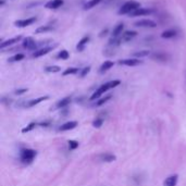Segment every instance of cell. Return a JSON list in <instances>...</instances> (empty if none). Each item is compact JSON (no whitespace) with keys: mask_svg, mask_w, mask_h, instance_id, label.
Wrapping results in <instances>:
<instances>
[{"mask_svg":"<svg viewBox=\"0 0 186 186\" xmlns=\"http://www.w3.org/2000/svg\"><path fill=\"white\" fill-rule=\"evenodd\" d=\"M54 29V26L51 24H47V25H44V26L38 27L37 29L35 31L36 34H44V33H47V32H50Z\"/></svg>","mask_w":186,"mask_h":186,"instance_id":"44dd1931","label":"cell"},{"mask_svg":"<svg viewBox=\"0 0 186 186\" xmlns=\"http://www.w3.org/2000/svg\"><path fill=\"white\" fill-rule=\"evenodd\" d=\"M79 147V143L76 141H69V148L70 150H75Z\"/></svg>","mask_w":186,"mask_h":186,"instance_id":"d6a6232c","label":"cell"},{"mask_svg":"<svg viewBox=\"0 0 186 186\" xmlns=\"http://www.w3.org/2000/svg\"><path fill=\"white\" fill-rule=\"evenodd\" d=\"M176 36V32L174 29H168V31H164L163 33L161 34L162 38H173Z\"/></svg>","mask_w":186,"mask_h":186,"instance_id":"cb8c5ba5","label":"cell"},{"mask_svg":"<svg viewBox=\"0 0 186 186\" xmlns=\"http://www.w3.org/2000/svg\"><path fill=\"white\" fill-rule=\"evenodd\" d=\"M37 126V124H36L35 122H31L28 124V125L26 126V127H24V128H22V133H28V132H31V131H33L34 128Z\"/></svg>","mask_w":186,"mask_h":186,"instance_id":"f1b7e54d","label":"cell"},{"mask_svg":"<svg viewBox=\"0 0 186 186\" xmlns=\"http://www.w3.org/2000/svg\"><path fill=\"white\" fill-rule=\"evenodd\" d=\"M45 71L48 73H58L61 71V68L58 65H49V66H46Z\"/></svg>","mask_w":186,"mask_h":186,"instance_id":"d4e9b609","label":"cell"},{"mask_svg":"<svg viewBox=\"0 0 186 186\" xmlns=\"http://www.w3.org/2000/svg\"><path fill=\"white\" fill-rule=\"evenodd\" d=\"M36 22V18H29V19H24V20H18L14 22V25L18 27H26L32 25L33 23Z\"/></svg>","mask_w":186,"mask_h":186,"instance_id":"ba28073f","label":"cell"},{"mask_svg":"<svg viewBox=\"0 0 186 186\" xmlns=\"http://www.w3.org/2000/svg\"><path fill=\"white\" fill-rule=\"evenodd\" d=\"M152 13L151 9H147V8H138L136 10H134L133 12L130 13V17L132 18H136V17H143V15H149Z\"/></svg>","mask_w":186,"mask_h":186,"instance_id":"8992f818","label":"cell"},{"mask_svg":"<svg viewBox=\"0 0 186 186\" xmlns=\"http://www.w3.org/2000/svg\"><path fill=\"white\" fill-rule=\"evenodd\" d=\"M99 160H101L103 162H112L116 159V156L111 155V153H102V155H99Z\"/></svg>","mask_w":186,"mask_h":186,"instance_id":"d6986e66","label":"cell"},{"mask_svg":"<svg viewBox=\"0 0 186 186\" xmlns=\"http://www.w3.org/2000/svg\"><path fill=\"white\" fill-rule=\"evenodd\" d=\"M136 35H137L136 32H134V31H126L125 33H123L122 36H121V43H122V41H128V40L133 39V38H134Z\"/></svg>","mask_w":186,"mask_h":186,"instance_id":"ac0fdd59","label":"cell"},{"mask_svg":"<svg viewBox=\"0 0 186 186\" xmlns=\"http://www.w3.org/2000/svg\"><path fill=\"white\" fill-rule=\"evenodd\" d=\"M76 73H79V69L77 68H69V69H66L63 73H62V75H63V76H66V75L76 74Z\"/></svg>","mask_w":186,"mask_h":186,"instance_id":"4316f807","label":"cell"},{"mask_svg":"<svg viewBox=\"0 0 186 186\" xmlns=\"http://www.w3.org/2000/svg\"><path fill=\"white\" fill-rule=\"evenodd\" d=\"M24 54H15V56H13L12 58H10L9 59V61L10 62H17V61H21V60H23L24 59Z\"/></svg>","mask_w":186,"mask_h":186,"instance_id":"f546056e","label":"cell"},{"mask_svg":"<svg viewBox=\"0 0 186 186\" xmlns=\"http://www.w3.org/2000/svg\"><path fill=\"white\" fill-rule=\"evenodd\" d=\"M27 91V88H20V89H17V90L14 91L15 95H23V94H25Z\"/></svg>","mask_w":186,"mask_h":186,"instance_id":"e575fe53","label":"cell"},{"mask_svg":"<svg viewBox=\"0 0 186 186\" xmlns=\"http://www.w3.org/2000/svg\"><path fill=\"white\" fill-rule=\"evenodd\" d=\"M36 156H37V151L31 148H23L20 151V159L25 164L32 163L33 160L36 158Z\"/></svg>","mask_w":186,"mask_h":186,"instance_id":"7a4b0ae2","label":"cell"},{"mask_svg":"<svg viewBox=\"0 0 186 186\" xmlns=\"http://www.w3.org/2000/svg\"><path fill=\"white\" fill-rule=\"evenodd\" d=\"M178 174H174V175H170L169 178H167L163 182V186H176L178 184Z\"/></svg>","mask_w":186,"mask_h":186,"instance_id":"7c38bea8","label":"cell"},{"mask_svg":"<svg viewBox=\"0 0 186 186\" xmlns=\"http://www.w3.org/2000/svg\"><path fill=\"white\" fill-rule=\"evenodd\" d=\"M111 97H112L111 95H108V96H106V97L101 98V99H98V100H97V102H96V106H97V107H99V106L105 105L106 102H108L110 99H111Z\"/></svg>","mask_w":186,"mask_h":186,"instance_id":"83f0119b","label":"cell"},{"mask_svg":"<svg viewBox=\"0 0 186 186\" xmlns=\"http://www.w3.org/2000/svg\"><path fill=\"white\" fill-rule=\"evenodd\" d=\"M89 71H90V66H85L84 69L81 71V77H84V76H86L87 74L89 73Z\"/></svg>","mask_w":186,"mask_h":186,"instance_id":"836d02e7","label":"cell"},{"mask_svg":"<svg viewBox=\"0 0 186 186\" xmlns=\"http://www.w3.org/2000/svg\"><path fill=\"white\" fill-rule=\"evenodd\" d=\"M150 54L149 50H141V51L134 52V57L135 58H143V57H147Z\"/></svg>","mask_w":186,"mask_h":186,"instance_id":"484cf974","label":"cell"},{"mask_svg":"<svg viewBox=\"0 0 186 186\" xmlns=\"http://www.w3.org/2000/svg\"><path fill=\"white\" fill-rule=\"evenodd\" d=\"M151 58L156 61L165 62V61L169 60V54H164V52H155V54H151Z\"/></svg>","mask_w":186,"mask_h":186,"instance_id":"4fadbf2b","label":"cell"},{"mask_svg":"<svg viewBox=\"0 0 186 186\" xmlns=\"http://www.w3.org/2000/svg\"><path fill=\"white\" fill-rule=\"evenodd\" d=\"M101 0H89L86 3L84 4V10H89V9H93L94 7L97 6Z\"/></svg>","mask_w":186,"mask_h":186,"instance_id":"603a6c76","label":"cell"},{"mask_svg":"<svg viewBox=\"0 0 186 186\" xmlns=\"http://www.w3.org/2000/svg\"><path fill=\"white\" fill-rule=\"evenodd\" d=\"M134 26L137 27H149V28H153V27L157 26V23L153 22L152 20H139L137 22L134 23Z\"/></svg>","mask_w":186,"mask_h":186,"instance_id":"277c9868","label":"cell"},{"mask_svg":"<svg viewBox=\"0 0 186 186\" xmlns=\"http://www.w3.org/2000/svg\"><path fill=\"white\" fill-rule=\"evenodd\" d=\"M56 47H57V45L49 46V47L40 48V49H38V50H35V52L32 54V57H33V58H39V57H43V56H45V54H49V52L51 51L54 48H56Z\"/></svg>","mask_w":186,"mask_h":186,"instance_id":"5b68a950","label":"cell"},{"mask_svg":"<svg viewBox=\"0 0 186 186\" xmlns=\"http://www.w3.org/2000/svg\"><path fill=\"white\" fill-rule=\"evenodd\" d=\"M119 63L122 64V65H126V66H135V65L141 64L142 61L136 58H131V59H123V60H120Z\"/></svg>","mask_w":186,"mask_h":186,"instance_id":"9c48e42d","label":"cell"},{"mask_svg":"<svg viewBox=\"0 0 186 186\" xmlns=\"http://www.w3.org/2000/svg\"><path fill=\"white\" fill-rule=\"evenodd\" d=\"M113 65H114V63H113L112 61H105V62H103V63L101 64V66H100L99 73H105V72H107V71L110 70V69H111Z\"/></svg>","mask_w":186,"mask_h":186,"instance_id":"ffe728a7","label":"cell"},{"mask_svg":"<svg viewBox=\"0 0 186 186\" xmlns=\"http://www.w3.org/2000/svg\"><path fill=\"white\" fill-rule=\"evenodd\" d=\"M89 39H90V37H89V36H85V37H83L82 39L79 41V44H77L76 49L79 50V51H83V50H84V48H85V45L88 43Z\"/></svg>","mask_w":186,"mask_h":186,"instance_id":"7402d4cb","label":"cell"},{"mask_svg":"<svg viewBox=\"0 0 186 186\" xmlns=\"http://www.w3.org/2000/svg\"><path fill=\"white\" fill-rule=\"evenodd\" d=\"M123 28H124V25L123 23H120V24H118L116 27L113 28V31H112V34H111V38H120L121 36H122V32H123Z\"/></svg>","mask_w":186,"mask_h":186,"instance_id":"30bf717a","label":"cell"},{"mask_svg":"<svg viewBox=\"0 0 186 186\" xmlns=\"http://www.w3.org/2000/svg\"><path fill=\"white\" fill-rule=\"evenodd\" d=\"M103 124V119L102 118H97L96 120H94V122H93V126L94 127H96V128H99L100 126H101Z\"/></svg>","mask_w":186,"mask_h":186,"instance_id":"4dcf8cb0","label":"cell"},{"mask_svg":"<svg viewBox=\"0 0 186 186\" xmlns=\"http://www.w3.org/2000/svg\"><path fill=\"white\" fill-rule=\"evenodd\" d=\"M21 38H22L21 36H17V37H13V38H10V39L2 41L1 45H0V48H1V49H4L6 47H9V46H11V45H14L15 43H19L21 40Z\"/></svg>","mask_w":186,"mask_h":186,"instance_id":"5bb4252c","label":"cell"},{"mask_svg":"<svg viewBox=\"0 0 186 186\" xmlns=\"http://www.w3.org/2000/svg\"><path fill=\"white\" fill-rule=\"evenodd\" d=\"M49 124H50L49 121H46V122H41L39 124V126H41V127H47V126H49Z\"/></svg>","mask_w":186,"mask_h":186,"instance_id":"d590c367","label":"cell"},{"mask_svg":"<svg viewBox=\"0 0 186 186\" xmlns=\"http://www.w3.org/2000/svg\"><path fill=\"white\" fill-rule=\"evenodd\" d=\"M47 99H49V96H43V97H38V98H36V99H32V100H29L28 102L25 103L24 107H27V108L34 107V106L38 105V103H40V102L45 101V100H47Z\"/></svg>","mask_w":186,"mask_h":186,"instance_id":"8fae6325","label":"cell"},{"mask_svg":"<svg viewBox=\"0 0 186 186\" xmlns=\"http://www.w3.org/2000/svg\"><path fill=\"white\" fill-rule=\"evenodd\" d=\"M23 47L28 50H35L37 48V44L33 37H25L23 39Z\"/></svg>","mask_w":186,"mask_h":186,"instance_id":"52a82bcc","label":"cell"},{"mask_svg":"<svg viewBox=\"0 0 186 186\" xmlns=\"http://www.w3.org/2000/svg\"><path fill=\"white\" fill-rule=\"evenodd\" d=\"M72 101V98L71 97H65L63 99L59 100L58 102L56 103V109H64L65 107H68L69 105Z\"/></svg>","mask_w":186,"mask_h":186,"instance_id":"2e32d148","label":"cell"},{"mask_svg":"<svg viewBox=\"0 0 186 186\" xmlns=\"http://www.w3.org/2000/svg\"><path fill=\"white\" fill-rule=\"evenodd\" d=\"M77 126L76 121H70V122H66L64 124H62L61 126H59V131H70L73 130Z\"/></svg>","mask_w":186,"mask_h":186,"instance_id":"e0dca14e","label":"cell"},{"mask_svg":"<svg viewBox=\"0 0 186 186\" xmlns=\"http://www.w3.org/2000/svg\"><path fill=\"white\" fill-rule=\"evenodd\" d=\"M58 58L61 59V60H66L69 58V52L66 50H61L58 54Z\"/></svg>","mask_w":186,"mask_h":186,"instance_id":"1f68e13d","label":"cell"},{"mask_svg":"<svg viewBox=\"0 0 186 186\" xmlns=\"http://www.w3.org/2000/svg\"><path fill=\"white\" fill-rule=\"evenodd\" d=\"M63 4V0H50L45 4V8L47 9H58Z\"/></svg>","mask_w":186,"mask_h":186,"instance_id":"9a60e30c","label":"cell"},{"mask_svg":"<svg viewBox=\"0 0 186 186\" xmlns=\"http://www.w3.org/2000/svg\"><path fill=\"white\" fill-rule=\"evenodd\" d=\"M141 8V4L136 1H127L123 4L119 10V14H130L131 12H133L136 9Z\"/></svg>","mask_w":186,"mask_h":186,"instance_id":"3957f363","label":"cell"},{"mask_svg":"<svg viewBox=\"0 0 186 186\" xmlns=\"http://www.w3.org/2000/svg\"><path fill=\"white\" fill-rule=\"evenodd\" d=\"M120 83L121 82L119 81V80H114V81H110V82L106 83V84L101 85V86H100L99 88H98L97 90H96L95 93L91 95L90 100L99 99V98L101 97V96L106 93V91H108L109 89H112V88H114V87L119 86V85H120Z\"/></svg>","mask_w":186,"mask_h":186,"instance_id":"6da1fadb","label":"cell"}]
</instances>
